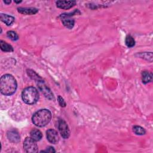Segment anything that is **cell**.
Wrapping results in <instances>:
<instances>
[{
  "instance_id": "1",
  "label": "cell",
  "mask_w": 153,
  "mask_h": 153,
  "mask_svg": "<svg viewBox=\"0 0 153 153\" xmlns=\"http://www.w3.org/2000/svg\"><path fill=\"white\" fill-rule=\"evenodd\" d=\"M17 84L14 77L10 74H5L0 79V91L5 96H11L17 89Z\"/></svg>"
},
{
  "instance_id": "2",
  "label": "cell",
  "mask_w": 153,
  "mask_h": 153,
  "mask_svg": "<svg viewBox=\"0 0 153 153\" xmlns=\"http://www.w3.org/2000/svg\"><path fill=\"white\" fill-rule=\"evenodd\" d=\"M51 119V113L47 109L36 111L32 117V121L36 126L42 127L49 123Z\"/></svg>"
},
{
  "instance_id": "3",
  "label": "cell",
  "mask_w": 153,
  "mask_h": 153,
  "mask_svg": "<svg viewBox=\"0 0 153 153\" xmlns=\"http://www.w3.org/2000/svg\"><path fill=\"white\" fill-rule=\"evenodd\" d=\"M22 98L23 102L27 104H35L39 99L38 91L34 87H26L22 93Z\"/></svg>"
},
{
  "instance_id": "4",
  "label": "cell",
  "mask_w": 153,
  "mask_h": 153,
  "mask_svg": "<svg viewBox=\"0 0 153 153\" xmlns=\"http://www.w3.org/2000/svg\"><path fill=\"white\" fill-rule=\"evenodd\" d=\"M23 148L27 153H34L38 151L36 141L32 137H26L23 142Z\"/></svg>"
},
{
  "instance_id": "5",
  "label": "cell",
  "mask_w": 153,
  "mask_h": 153,
  "mask_svg": "<svg viewBox=\"0 0 153 153\" xmlns=\"http://www.w3.org/2000/svg\"><path fill=\"white\" fill-rule=\"evenodd\" d=\"M37 85L40 90V91L42 92V93L44 95V96L48 99L49 100H53L54 99V95L50 88L44 83V82L42 80H41L39 81H38Z\"/></svg>"
},
{
  "instance_id": "6",
  "label": "cell",
  "mask_w": 153,
  "mask_h": 153,
  "mask_svg": "<svg viewBox=\"0 0 153 153\" xmlns=\"http://www.w3.org/2000/svg\"><path fill=\"white\" fill-rule=\"evenodd\" d=\"M57 127L61 136L64 139H68L70 136V130L66 121L62 119H60L58 121Z\"/></svg>"
},
{
  "instance_id": "7",
  "label": "cell",
  "mask_w": 153,
  "mask_h": 153,
  "mask_svg": "<svg viewBox=\"0 0 153 153\" xmlns=\"http://www.w3.org/2000/svg\"><path fill=\"white\" fill-rule=\"evenodd\" d=\"M46 136L47 140L51 143L56 144L59 142V137L57 131L54 129H48L46 131Z\"/></svg>"
},
{
  "instance_id": "8",
  "label": "cell",
  "mask_w": 153,
  "mask_h": 153,
  "mask_svg": "<svg viewBox=\"0 0 153 153\" xmlns=\"http://www.w3.org/2000/svg\"><path fill=\"white\" fill-rule=\"evenodd\" d=\"M76 4L75 1H56V5L58 8L64 10H68Z\"/></svg>"
},
{
  "instance_id": "9",
  "label": "cell",
  "mask_w": 153,
  "mask_h": 153,
  "mask_svg": "<svg viewBox=\"0 0 153 153\" xmlns=\"http://www.w3.org/2000/svg\"><path fill=\"white\" fill-rule=\"evenodd\" d=\"M7 137L8 140L13 143H17L20 141L19 134L15 130L8 131L7 133Z\"/></svg>"
},
{
  "instance_id": "10",
  "label": "cell",
  "mask_w": 153,
  "mask_h": 153,
  "mask_svg": "<svg viewBox=\"0 0 153 153\" xmlns=\"http://www.w3.org/2000/svg\"><path fill=\"white\" fill-rule=\"evenodd\" d=\"M18 11L23 14L25 15H33L38 12V10L33 7H19L17 8Z\"/></svg>"
},
{
  "instance_id": "11",
  "label": "cell",
  "mask_w": 153,
  "mask_h": 153,
  "mask_svg": "<svg viewBox=\"0 0 153 153\" xmlns=\"http://www.w3.org/2000/svg\"><path fill=\"white\" fill-rule=\"evenodd\" d=\"M0 17H1V21H2L4 23H5L7 26L11 25L14 21V17H13L11 16H9L6 14L1 13Z\"/></svg>"
},
{
  "instance_id": "12",
  "label": "cell",
  "mask_w": 153,
  "mask_h": 153,
  "mask_svg": "<svg viewBox=\"0 0 153 153\" xmlns=\"http://www.w3.org/2000/svg\"><path fill=\"white\" fill-rule=\"evenodd\" d=\"M62 22L63 23V25L67 28L71 29H72L75 23V21L74 19H71V17H62L61 18Z\"/></svg>"
},
{
  "instance_id": "13",
  "label": "cell",
  "mask_w": 153,
  "mask_h": 153,
  "mask_svg": "<svg viewBox=\"0 0 153 153\" xmlns=\"http://www.w3.org/2000/svg\"><path fill=\"white\" fill-rule=\"evenodd\" d=\"M30 137H32L36 142L40 140L42 137V134L41 131L36 128L32 130L30 133Z\"/></svg>"
},
{
  "instance_id": "14",
  "label": "cell",
  "mask_w": 153,
  "mask_h": 153,
  "mask_svg": "<svg viewBox=\"0 0 153 153\" xmlns=\"http://www.w3.org/2000/svg\"><path fill=\"white\" fill-rule=\"evenodd\" d=\"M152 79V74L148 71H143L142 72V81L143 84H147Z\"/></svg>"
},
{
  "instance_id": "15",
  "label": "cell",
  "mask_w": 153,
  "mask_h": 153,
  "mask_svg": "<svg viewBox=\"0 0 153 153\" xmlns=\"http://www.w3.org/2000/svg\"><path fill=\"white\" fill-rule=\"evenodd\" d=\"M136 56L143 59L149 62H152V52H142L137 53L136 54Z\"/></svg>"
},
{
  "instance_id": "16",
  "label": "cell",
  "mask_w": 153,
  "mask_h": 153,
  "mask_svg": "<svg viewBox=\"0 0 153 153\" xmlns=\"http://www.w3.org/2000/svg\"><path fill=\"white\" fill-rule=\"evenodd\" d=\"M0 48L3 51H5V52L13 51V47L2 40L0 41Z\"/></svg>"
},
{
  "instance_id": "17",
  "label": "cell",
  "mask_w": 153,
  "mask_h": 153,
  "mask_svg": "<svg viewBox=\"0 0 153 153\" xmlns=\"http://www.w3.org/2000/svg\"><path fill=\"white\" fill-rule=\"evenodd\" d=\"M27 75L33 79L36 80L37 82L41 80H42V78L33 71L31 70V69H27Z\"/></svg>"
},
{
  "instance_id": "18",
  "label": "cell",
  "mask_w": 153,
  "mask_h": 153,
  "mask_svg": "<svg viewBox=\"0 0 153 153\" xmlns=\"http://www.w3.org/2000/svg\"><path fill=\"white\" fill-rule=\"evenodd\" d=\"M125 43L128 47H133L135 45V40L131 35H127L126 37Z\"/></svg>"
},
{
  "instance_id": "19",
  "label": "cell",
  "mask_w": 153,
  "mask_h": 153,
  "mask_svg": "<svg viewBox=\"0 0 153 153\" xmlns=\"http://www.w3.org/2000/svg\"><path fill=\"white\" fill-rule=\"evenodd\" d=\"M133 131L137 135H143L146 133L145 130L143 127L139 126H134L133 127Z\"/></svg>"
},
{
  "instance_id": "20",
  "label": "cell",
  "mask_w": 153,
  "mask_h": 153,
  "mask_svg": "<svg viewBox=\"0 0 153 153\" xmlns=\"http://www.w3.org/2000/svg\"><path fill=\"white\" fill-rule=\"evenodd\" d=\"M7 36L12 41H17L19 39V36L16 32L13 30H10L7 32Z\"/></svg>"
},
{
  "instance_id": "21",
  "label": "cell",
  "mask_w": 153,
  "mask_h": 153,
  "mask_svg": "<svg viewBox=\"0 0 153 153\" xmlns=\"http://www.w3.org/2000/svg\"><path fill=\"white\" fill-rule=\"evenodd\" d=\"M57 100H58V102H59L60 106H62V107H65L66 106V102L64 100L63 98L61 96H60V95L58 96Z\"/></svg>"
},
{
  "instance_id": "22",
  "label": "cell",
  "mask_w": 153,
  "mask_h": 153,
  "mask_svg": "<svg viewBox=\"0 0 153 153\" xmlns=\"http://www.w3.org/2000/svg\"><path fill=\"white\" fill-rule=\"evenodd\" d=\"M56 152V151H55V149H54V148L53 147H52V146H48V147H47V148H46V149L45 150H44V151H41V152Z\"/></svg>"
},
{
  "instance_id": "23",
  "label": "cell",
  "mask_w": 153,
  "mask_h": 153,
  "mask_svg": "<svg viewBox=\"0 0 153 153\" xmlns=\"http://www.w3.org/2000/svg\"><path fill=\"white\" fill-rule=\"evenodd\" d=\"M4 3H5L6 4H10L11 3V1H4Z\"/></svg>"
},
{
  "instance_id": "24",
  "label": "cell",
  "mask_w": 153,
  "mask_h": 153,
  "mask_svg": "<svg viewBox=\"0 0 153 153\" xmlns=\"http://www.w3.org/2000/svg\"><path fill=\"white\" fill-rule=\"evenodd\" d=\"M14 2H15L16 3H17V4H19V3L22 2V1H15Z\"/></svg>"
}]
</instances>
